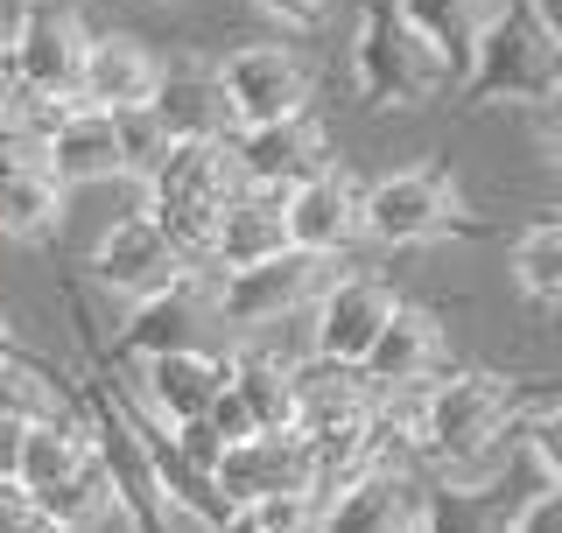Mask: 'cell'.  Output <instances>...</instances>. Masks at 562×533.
<instances>
[{
  "label": "cell",
  "mask_w": 562,
  "mask_h": 533,
  "mask_svg": "<svg viewBox=\"0 0 562 533\" xmlns=\"http://www.w3.org/2000/svg\"><path fill=\"white\" fill-rule=\"evenodd\" d=\"M113 120H120V162H127V175L148 183V175L162 169V155L176 148L169 127L155 120V105H134V113H113Z\"/></svg>",
  "instance_id": "obj_28"
},
{
  "label": "cell",
  "mask_w": 562,
  "mask_h": 533,
  "mask_svg": "<svg viewBox=\"0 0 562 533\" xmlns=\"http://www.w3.org/2000/svg\"><path fill=\"white\" fill-rule=\"evenodd\" d=\"M527 394L499 365H443L415 394V464L429 477H492L520 442Z\"/></svg>",
  "instance_id": "obj_1"
},
{
  "label": "cell",
  "mask_w": 562,
  "mask_h": 533,
  "mask_svg": "<svg viewBox=\"0 0 562 533\" xmlns=\"http://www.w3.org/2000/svg\"><path fill=\"white\" fill-rule=\"evenodd\" d=\"M281 218H289V246L316 260H351L366 246V183L345 162H330L295 190H281Z\"/></svg>",
  "instance_id": "obj_14"
},
{
  "label": "cell",
  "mask_w": 562,
  "mask_h": 533,
  "mask_svg": "<svg viewBox=\"0 0 562 533\" xmlns=\"http://www.w3.org/2000/svg\"><path fill=\"white\" fill-rule=\"evenodd\" d=\"M14 22H22V0H0V57H8V43H14Z\"/></svg>",
  "instance_id": "obj_34"
},
{
  "label": "cell",
  "mask_w": 562,
  "mask_h": 533,
  "mask_svg": "<svg viewBox=\"0 0 562 533\" xmlns=\"http://www.w3.org/2000/svg\"><path fill=\"white\" fill-rule=\"evenodd\" d=\"M92 533H134V526H127V520H120V512H113V520H99Z\"/></svg>",
  "instance_id": "obj_37"
},
{
  "label": "cell",
  "mask_w": 562,
  "mask_h": 533,
  "mask_svg": "<svg viewBox=\"0 0 562 533\" xmlns=\"http://www.w3.org/2000/svg\"><path fill=\"white\" fill-rule=\"evenodd\" d=\"M422 520H429V470L380 464L316 499L310 533H422Z\"/></svg>",
  "instance_id": "obj_13"
},
{
  "label": "cell",
  "mask_w": 562,
  "mask_h": 533,
  "mask_svg": "<svg viewBox=\"0 0 562 533\" xmlns=\"http://www.w3.org/2000/svg\"><path fill=\"white\" fill-rule=\"evenodd\" d=\"M450 365V324L429 309V302H408L401 295L394 324L380 330V344L366 351V379H373V394H422V386L436 379V372Z\"/></svg>",
  "instance_id": "obj_16"
},
{
  "label": "cell",
  "mask_w": 562,
  "mask_h": 533,
  "mask_svg": "<svg viewBox=\"0 0 562 533\" xmlns=\"http://www.w3.org/2000/svg\"><path fill=\"white\" fill-rule=\"evenodd\" d=\"M162 70H169V57L140 29H92V49H85V70H78V99L99 105V113H134V105H155Z\"/></svg>",
  "instance_id": "obj_15"
},
{
  "label": "cell",
  "mask_w": 562,
  "mask_h": 533,
  "mask_svg": "<svg viewBox=\"0 0 562 533\" xmlns=\"http://www.w3.org/2000/svg\"><path fill=\"white\" fill-rule=\"evenodd\" d=\"M457 99L471 113H549V105H562V29L541 14V0L492 8Z\"/></svg>",
  "instance_id": "obj_2"
},
{
  "label": "cell",
  "mask_w": 562,
  "mask_h": 533,
  "mask_svg": "<svg viewBox=\"0 0 562 533\" xmlns=\"http://www.w3.org/2000/svg\"><path fill=\"white\" fill-rule=\"evenodd\" d=\"M43 155H49V169H57L64 190H85V183H113V175H127V162H120V120L99 113V105H85V99H70L64 113L49 120Z\"/></svg>",
  "instance_id": "obj_19"
},
{
  "label": "cell",
  "mask_w": 562,
  "mask_h": 533,
  "mask_svg": "<svg viewBox=\"0 0 562 533\" xmlns=\"http://www.w3.org/2000/svg\"><path fill=\"white\" fill-rule=\"evenodd\" d=\"M8 344H14V309L0 302V351H8Z\"/></svg>",
  "instance_id": "obj_36"
},
{
  "label": "cell",
  "mask_w": 562,
  "mask_h": 533,
  "mask_svg": "<svg viewBox=\"0 0 562 533\" xmlns=\"http://www.w3.org/2000/svg\"><path fill=\"white\" fill-rule=\"evenodd\" d=\"M211 485H218L225 512L316 506V464H310L303 429H260V435H246V442H225Z\"/></svg>",
  "instance_id": "obj_7"
},
{
  "label": "cell",
  "mask_w": 562,
  "mask_h": 533,
  "mask_svg": "<svg viewBox=\"0 0 562 533\" xmlns=\"http://www.w3.org/2000/svg\"><path fill=\"white\" fill-rule=\"evenodd\" d=\"M541 491H549L541 470L527 464V450L514 442L492 477H471V485L429 477V520H422V533H520L527 506H535Z\"/></svg>",
  "instance_id": "obj_10"
},
{
  "label": "cell",
  "mask_w": 562,
  "mask_h": 533,
  "mask_svg": "<svg viewBox=\"0 0 562 533\" xmlns=\"http://www.w3.org/2000/svg\"><path fill=\"white\" fill-rule=\"evenodd\" d=\"M0 415L14 421H49V415H70V394L49 379V365H35L29 351H0Z\"/></svg>",
  "instance_id": "obj_27"
},
{
  "label": "cell",
  "mask_w": 562,
  "mask_h": 533,
  "mask_svg": "<svg viewBox=\"0 0 562 533\" xmlns=\"http://www.w3.org/2000/svg\"><path fill=\"white\" fill-rule=\"evenodd\" d=\"M218 84L233 99L239 127H268V120H295L316 105V70L295 43H233L218 57Z\"/></svg>",
  "instance_id": "obj_11"
},
{
  "label": "cell",
  "mask_w": 562,
  "mask_h": 533,
  "mask_svg": "<svg viewBox=\"0 0 562 533\" xmlns=\"http://www.w3.org/2000/svg\"><path fill=\"white\" fill-rule=\"evenodd\" d=\"M0 533H70V526L49 520V512L35 506L22 485H8V491H0Z\"/></svg>",
  "instance_id": "obj_31"
},
{
  "label": "cell",
  "mask_w": 562,
  "mask_h": 533,
  "mask_svg": "<svg viewBox=\"0 0 562 533\" xmlns=\"http://www.w3.org/2000/svg\"><path fill=\"white\" fill-rule=\"evenodd\" d=\"M225 359H233V394L239 407L254 415V429H295V365L303 359H281L268 344H225Z\"/></svg>",
  "instance_id": "obj_23"
},
{
  "label": "cell",
  "mask_w": 562,
  "mask_h": 533,
  "mask_svg": "<svg viewBox=\"0 0 562 533\" xmlns=\"http://www.w3.org/2000/svg\"><path fill=\"white\" fill-rule=\"evenodd\" d=\"M549 155L562 162V105H549Z\"/></svg>",
  "instance_id": "obj_35"
},
{
  "label": "cell",
  "mask_w": 562,
  "mask_h": 533,
  "mask_svg": "<svg viewBox=\"0 0 562 533\" xmlns=\"http://www.w3.org/2000/svg\"><path fill=\"white\" fill-rule=\"evenodd\" d=\"M338 266L345 260H316V253H303V246H289V253H274V260H260V266H239V274H211V302H218L225 344L310 316Z\"/></svg>",
  "instance_id": "obj_6"
},
{
  "label": "cell",
  "mask_w": 562,
  "mask_h": 533,
  "mask_svg": "<svg viewBox=\"0 0 562 533\" xmlns=\"http://www.w3.org/2000/svg\"><path fill=\"white\" fill-rule=\"evenodd\" d=\"M380 407L373 379L338 359H303L295 365V429H338V421H366Z\"/></svg>",
  "instance_id": "obj_22"
},
{
  "label": "cell",
  "mask_w": 562,
  "mask_h": 533,
  "mask_svg": "<svg viewBox=\"0 0 562 533\" xmlns=\"http://www.w3.org/2000/svg\"><path fill=\"white\" fill-rule=\"evenodd\" d=\"M401 288L394 274H373V266H338L330 288L316 295L310 309V359H338V365H366V351L380 344V330L394 324Z\"/></svg>",
  "instance_id": "obj_12"
},
{
  "label": "cell",
  "mask_w": 562,
  "mask_h": 533,
  "mask_svg": "<svg viewBox=\"0 0 562 533\" xmlns=\"http://www.w3.org/2000/svg\"><path fill=\"white\" fill-rule=\"evenodd\" d=\"M233 155H239V175H246V183H260V190H295L303 175H316V169L338 162L330 127L316 120V105H310V113H295V120L239 127V134H233Z\"/></svg>",
  "instance_id": "obj_18"
},
{
  "label": "cell",
  "mask_w": 562,
  "mask_h": 533,
  "mask_svg": "<svg viewBox=\"0 0 562 533\" xmlns=\"http://www.w3.org/2000/svg\"><path fill=\"white\" fill-rule=\"evenodd\" d=\"M506 281L527 309H562V218L520 225L506 246Z\"/></svg>",
  "instance_id": "obj_25"
},
{
  "label": "cell",
  "mask_w": 562,
  "mask_h": 533,
  "mask_svg": "<svg viewBox=\"0 0 562 533\" xmlns=\"http://www.w3.org/2000/svg\"><path fill=\"white\" fill-rule=\"evenodd\" d=\"M22 442H29V421L0 415V491L22 485Z\"/></svg>",
  "instance_id": "obj_32"
},
{
  "label": "cell",
  "mask_w": 562,
  "mask_h": 533,
  "mask_svg": "<svg viewBox=\"0 0 562 533\" xmlns=\"http://www.w3.org/2000/svg\"><path fill=\"white\" fill-rule=\"evenodd\" d=\"M394 8L408 14L436 49H443V64L457 70V84H464L471 57H479V35H485V22H492L499 0H394Z\"/></svg>",
  "instance_id": "obj_26"
},
{
  "label": "cell",
  "mask_w": 562,
  "mask_h": 533,
  "mask_svg": "<svg viewBox=\"0 0 562 533\" xmlns=\"http://www.w3.org/2000/svg\"><path fill=\"white\" fill-rule=\"evenodd\" d=\"M289 253V218H281V190H260V183H239V197L218 211L211 225V246H204V266L211 274H239V266H260Z\"/></svg>",
  "instance_id": "obj_20"
},
{
  "label": "cell",
  "mask_w": 562,
  "mask_h": 533,
  "mask_svg": "<svg viewBox=\"0 0 562 533\" xmlns=\"http://www.w3.org/2000/svg\"><path fill=\"white\" fill-rule=\"evenodd\" d=\"M464 225H471L464 183L443 162H408V169H386L366 183V246L415 253V246L457 239Z\"/></svg>",
  "instance_id": "obj_5"
},
{
  "label": "cell",
  "mask_w": 562,
  "mask_h": 533,
  "mask_svg": "<svg viewBox=\"0 0 562 533\" xmlns=\"http://www.w3.org/2000/svg\"><path fill=\"white\" fill-rule=\"evenodd\" d=\"M148 8H183V0H148Z\"/></svg>",
  "instance_id": "obj_39"
},
{
  "label": "cell",
  "mask_w": 562,
  "mask_h": 533,
  "mask_svg": "<svg viewBox=\"0 0 562 533\" xmlns=\"http://www.w3.org/2000/svg\"><path fill=\"white\" fill-rule=\"evenodd\" d=\"M85 49H92V8L85 0H22V22H14V43L0 64L43 99H78Z\"/></svg>",
  "instance_id": "obj_8"
},
{
  "label": "cell",
  "mask_w": 562,
  "mask_h": 533,
  "mask_svg": "<svg viewBox=\"0 0 562 533\" xmlns=\"http://www.w3.org/2000/svg\"><path fill=\"white\" fill-rule=\"evenodd\" d=\"M85 274L99 281L105 295H120L134 309V302H155V295H169V288H183L190 274H204L198 260L176 246L162 225L148 218V211H134V218H120L113 233H105L92 253H85Z\"/></svg>",
  "instance_id": "obj_9"
},
{
  "label": "cell",
  "mask_w": 562,
  "mask_h": 533,
  "mask_svg": "<svg viewBox=\"0 0 562 533\" xmlns=\"http://www.w3.org/2000/svg\"><path fill=\"white\" fill-rule=\"evenodd\" d=\"M541 14H549V22L562 29V0H541Z\"/></svg>",
  "instance_id": "obj_38"
},
{
  "label": "cell",
  "mask_w": 562,
  "mask_h": 533,
  "mask_svg": "<svg viewBox=\"0 0 562 533\" xmlns=\"http://www.w3.org/2000/svg\"><path fill=\"white\" fill-rule=\"evenodd\" d=\"M239 183L246 175H239L233 140H176L162 155V169L148 175V218L204 266L211 225H218V211L239 197Z\"/></svg>",
  "instance_id": "obj_4"
},
{
  "label": "cell",
  "mask_w": 562,
  "mask_h": 533,
  "mask_svg": "<svg viewBox=\"0 0 562 533\" xmlns=\"http://www.w3.org/2000/svg\"><path fill=\"white\" fill-rule=\"evenodd\" d=\"M99 456L92 442V421L70 407V415H49V421H29V442H22V491H49L64 477H78L85 464Z\"/></svg>",
  "instance_id": "obj_24"
},
{
  "label": "cell",
  "mask_w": 562,
  "mask_h": 533,
  "mask_svg": "<svg viewBox=\"0 0 562 533\" xmlns=\"http://www.w3.org/2000/svg\"><path fill=\"white\" fill-rule=\"evenodd\" d=\"M64 218V183L43 140H0V246H49Z\"/></svg>",
  "instance_id": "obj_17"
},
{
  "label": "cell",
  "mask_w": 562,
  "mask_h": 533,
  "mask_svg": "<svg viewBox=\"0 0 562 533\" xmlns=\"http://www.w3.org/2000/svg\"><path fill=\"white\" fill-rule=\"evenodd\" d=\"M246 8L268 14V22H274V29H289V35H316V29L338 22L345 0H246Z\"/></svg>",
  "instance_id": "obj_30"
},
{
  "label": "cell",
  "mask_w": 562,
  "mask_h": 533,
  "mask_svg": "<svg viewBox=\"0 0 562 533\" xmlns=\"http://www.w3.org/2000/svg\"><path fill=\"white\" fill-rule=\"evenodd\" d=\"M155 120L169 127V140H233V99L218 84V64H169L162 92H155Z\"/></svg>",
  "instance_id": "obj_21"
},
{
  "label": "cell",
  "mask_w": 562,
  "mask_h": 533,
  "mask_svg": "<svg viewBox=\"0 0 562 533\" xmlns=\"http://www.w3.org/2000/svg\"><path fill=\"white\" fill-rule=\"evenodd\" d=\"M351 78L373 113H422L436 99H457V70L443 64V49L394 0H366L359 35H351Z\"/></svg>",
  "instance_id": "obj_3"
},
{
  "label": "cell",
  "mask_w": 562,
  "mask_h": 533,
  "mask_svg": "<svg viewBox=\"0 0 562 533\" xmlns=\"http://www.w3.org/2000/svg\"><path fill=\"white\" fill-rule=\"evenodd\" d=\"M520 450H527V464L541 470V485L562 491V400H541V407L520 415Z\"/></svg>",
  "instance_id": "obj_29"
},
{
  "label": "cell",
  "mask_w": 562,
  "mask_h": 533,
  "mask_svg": "<svg viewBox=\"0 0 562 533\" xmlns=\"http://www.w3.org/2000/svg\"><path fill=\"white\" fill-rule=\"evenodd\" d=\"M520 533H562V491H541L535 506H527V520Z\"/></svg>",
  "instance_id": "obj_33"
}]
</instances>
